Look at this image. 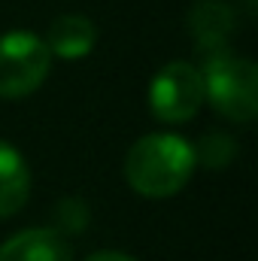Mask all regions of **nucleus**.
Returning <instances> with one entry per match:
<instances>
[{"label":"nucleus","mask_w":258,"mask_h":261,"mask_svg":"<svg viewBox=\"0 0 258 261\" xmlns=\"http://www.w3.org/2000/svg\"><path fill=\"white\" fill-rule=\"evenodd\" d=\"M194 167V146L176 134H149L131 146L125 179L143 197H173L186 189Z\"/></svg>","instance_id":"f257e3e1"},{"label":"nucleus","mask_w":258,"mask_h":261,"mask_svg":"<svg viewBox=\"0 0 258 261\" xmlns=\"http://www.w3.org/2000/svg\"><path fill=\"white\" fill-rule=\"evenodd\" d=\"M203 107V76L192 61H170L149 85V110L158 122L183 125Z\"/></svg>","instance_id":"20e7f679"},{"label":"nucleus","mask_w":258,"mask_h":261,"mask_svg":"<svg viewBox=\"0 0 258 261\" xmlns=\"http://www.w3.org/2000/svg\"><path fill=\"white\" fill-rule=\"evenodd\" d=\"M94 40H97V31L85 15H61L49 24L46 46L52 55H58L64 61H76L94 49Z\"/></svg>","instance_id":"0eeeda50"},{"label":"nucleus","mask_w":258,"mask_h":261,"mask_svg":"<svg viewBox=\"0 0 258 261\" xmlns=\"http://www.w3.org/2000/svg\"><path fill=\"white\" fill-rule=\"evenodd\" d=\"M203 76V100L213 103L225 119L246 125L258 113V70L249 58H237L231 52H213L200 67Z\"/></svg>","instance_id":"f03ea898"},{"label":"nucleus","mask_w":258,"mask_h":261,"mask_svg":"<svg viewBox=\"0 0 258 261\" xmlns=\"http://www.w3.org/2000/svg\"><path fill=\"white\" fill-rule=\"evenodd\" d=\"M85 261H137L125 255V252H113V249H100V252H94V255H88Z\"/></svg>","instance_id":"9d476101"},{"label":"nucleus","mask_w":258,"mask_h":261,"mask_svg":"<svg viewBox=\"0 0 258 261\" xmlns=\"http://www.w3.org/2000/svg\"><path fill=\"white\" fill-rule=\"evenodd\" d=\"M231 155H234V146H231V137L225 134H207L194 149V161H203L207 167H225Z\"/></svg>","instance_id":"1a4fd4ad"},{"label":"nucleus","mask_w":258,"mask_h":261,"mask_svg":"<svg viewBox=\"0 0 258 261\" xmlns=\"http://www.w3.org/2000/svg\"><path fill=\"white\" fill-rule=\"evenodd\" d=\"M31 197V170L24 155L0 140V219L15 216Z\"/></svg>","instance_id":"423d86ee"},{"label":"nucleus","mask_w":258,"mask_h":261,"mask_svg":"<svg viewBox=\"0 0 258 261\" xmlns=\"http://www.w3.org/2000/svg\"><path fill=\"white\" fill-rule=\"evenodd\" d=\"M228 24H231V15H228V9H225L222 3H216V0H200V3L194 6L192 31H194V37H197V43H200L203 52L210 49V55H213V52H222V49H225Z\"/></svg>","instance_id":"6e6552de"},{"label":"nucleus","mask_w":258,"mask_h":261,"mask_svg":"<svg viewBox=\"0 0 258 261\" xmlns=\"http://www.w3.org/2000/svg\"><path fill=\"white\" fill-rule=\"evenodd\" d=\"M52 70L46 40L31 31H9L0 37V97L18 100L34 94Z\"/></svg>","instance_id":"7ed1b4c3"},{"label":"nucleus","mask_w":258,"mask_h":261,"mask_svg":"<svg viewBox=\"0 0 258 261\" xmlns=\"http://www.w3.org/2000/svg\"><path fill=\"white\" fill-rule=\"evenodd\" d=\"M0 261H73V249L58 228H28L0 246Z\"/></svg>","instance_id":"39448f33"}]
</instances>
